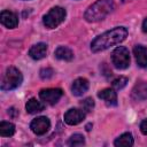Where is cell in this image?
I'll return each instance as SVG.
<instances>
[{"label": "cell", "mask_w": 147, "mask_h": 147, "mask_svg": "<svg viewBox=\"0 0 147 147\" xmlns=\"http://www.w3.org/2000/svg\"><path fill=\"white\" fill-rule=\"evenodd\" d=\"M23 82V76L21 71L15 68V67H9L7 68L2 82H1V90L2 91H11L17 88Z\"/></svg>", "instance_id": "cell-3"}, {"label": "cell", "mask_w": 147, "mask_h": 147, "mask_svg": "<svg viewBox=\"0 0 147 147\" xmlns=\"http://www.w3.org/2000/svg\"><path fill=\"white\" fill-rule=\"evenodd\" d=\"M140 131L142 134H147V118L140 123Z\"/></svg>", "instance_id": "cell-23"}, {"label": "cell", "mask_w": 147, "mask_h": 147, "mask_svg": "<svg viewBox=\"0 0 147 147\" xmlns=\"http://www.w3.org/2000/svg\"><path fill=\"white\" fill-rule=\"evenodd\" d=\"M67 16V11L64 8L60 7V6H56V7H53L42 18V22H44V25L48 29H55L57 28L65 18Z\"/></svg>", "instance_id": "cell-4"}, {"label": "cell", "mask_w": 147, "mask_h": 147, "mask_svg": "<svg viewBox=\"0 0 147 147\" xmlns=\"http://www.w3.org/2000/svg\"><path fill=\"white\" fill-rule=\"evenodd\" d=\"M131 96L136 101H142L147 99V82H139L134 85L131 92Z\"/></svg>", "instance_id": "cell-13"}, {"label": "cell", "mask_w": 147, "mask_h": 147, "mask_svg": "<svg viewBox=\"0 0 147 147\" xmlns=\"http://www.w3.org/2000/svg\"><path fill=\"white\" fill-rule=\"evenodd\" d=\"M91 126H92V124H87V125H86V130H87V131H90V130H91V129H90Z\"/></svg>", "instance_id": "cell-25"}, {"label": "cell", "mask_w": 147, "mask_h": 147, "mask_svg": "<svg viewBox=\"0 0 147 147\" xmlns=\"http://www.w3.org/2000/svg\"><path fill=\"white\" fill-rule=\"evenodd\" d=\"M88 86H90L88 80L86 78L79 77V78H77V79L74 80V83L71 85V92H72L74 95L80 96V95H83L88 90Z\"/></svg>", "instance_id": "cell-11"}, {"label": "cell", "mask_w": 147, "mask_h": 147, "mask_svg": "<svg viewBox=\"0 0 147 147\" xmlns=\"http://www.w3.org/2000/svg\"><path fill=\"white\" fill-rule=\"evenodd\" d=\"M54 55L56 59L62 61H71L74 59V52L67 46H59L55 49Z\"/></svg>", "instance_id": "cell-15"}, {"label": "cell", "mask_w": 147, "mask_h": 147, "mask_svg": "<svg viewBox=\"0 0 147 147\" xmlns=\"http://www.w3.org/2000/svg\"><path fill=\"white\" fill-rule=\"evenodd\" d=\"M98 98L103 100L105 103L109 107L117 106V94L114 88H105L98 93Z\"/></svg>", "instance_id": "cell-9"}, {"label": "cell", "mask_w": 147, "mask_h": 147, "mask_svg": "<svg viewBox=\"0 0 147 147\" xmlns=\"http://www.w3.org/2000/svg\"><path fill=\"white\" fill-rule=\"evenodd\" d=\"M134 142L133 140V137L130 132H125L123 134H121L115 141H114V145L115 146H124V147H129V146H132Z\"/></svg>", "instance_id": "cell-17"}, {"label": "cell", "mask_w": 147, "mask_h": 147, "mask_svg": "<svg viewBox=\"0 0 147 147\" xmlns=\"http://www.w3.org/2000/svg\"><path fill=\"white\" fill-rule=\"evenodd\" d=\"M127 37V30L124 26H116L105 33L98 36L91 42V51L93 53H98L105 49H108L111 46H115Z\"/></svg>", "instance_id": "cell-1"}, {"label": "cell", "mask_w": 147, "mask_h": 147, "mask_svg": "<svg viewBox=\"0 0 147 147\" xmlns=\"http://www.w3.org/2000/svg\"><path fill=\"white\" fill-rule=\"evenodd\" d=\"M111 62L116 69L124 70L130 65V53L124 46L116 47L111 53Z\"/></svg>", "instance_id": "cell-5"}, {"label": "cell", "mask_w": 147, "mask_h": 147, "mask_svg": "<svg viewBox=\"0 0 147 147\" xmlns=\"http://www.w3.org/2000/svg\"><path fill=\"white\" fill-rule=\"evenodd\" d=\"M141 28H142V31L145 32V33H147V17L144 20V22H142V25H141Z\"/></svg>", "instance_id": "cell-24"}, {"label": "cell", "mask_w": 147, "mask_h": 147, "mask_svg": "<svg viewBox=\"0 0 147 147\" xmlns=\"http://www.w3.org/2000/svg\"><path fill=\"white\" fill-rule=\"evenodd\" d=\"M63 95V92L61 88H42L39 92L40 99L48 103V105H55Z\"/></svg>", "instance_id": "cell-7"}, {"label": "cell", "mask_w": 147, "mask_h": 147, "mask_svg": "<svg viewBox=\"0 0 147 147\" xmlns=\"http://www.w3.org/2000/svg\"><path fill=\"white\" fill-rule=\"evenodd\" d=\"M39 75H40V78H41V79L46 80V79H49V78L53 77L54 70H53L52 68H42V69L40 70Z\"/></svg>", "instance_id": "cell-22"}, {"label": "cell", "mask_w": 147, "mask_h": 147, "mask_svg": "<svg viewBox=\"0 0 147 147\" xmlns=\"http://www.w3.org/2000/svg\"><path fill=\"white\" fill-rule=\"evenodd\" d=\"M31 131L37 136H42L51 129V121L46 116H39L32 119L30 123Z\"/></svg>", "instance_id": "cell-6"}, {"label": "cell", "mask_w": 147, "mask_h": 147, "mask_svg": "<svg viewBox=\"0 0 147 147\" xmlns=\"http://www.w3.org/2000/svg\"><path fill=\"white\" fill-rule=\"evenodd\" d=\"M133 54L137 64L140 68H147V47L142 45H136L133 48Z\"/></svg>", "instance_id": "cell-12"}, {"label": "cell", "mask_w": 147, "mask_h": 147, "mask_svg": "<svg viewBox=\"0 0 147 147\" xmlns=\"http://www.w3.org/2000/svg\"><path fill=\"white\" fill-rule=\"evenodd\" d=\"M114 8L113 0H98L94 3H92L85 11L84 18L92 23V22H99L103 20Z\"/></svg>", "instance_id": "cell-2"}, {"label": "cell", "mask_w": 147, "mask_h": 147, "mask_svg": "<svg viewBox=\"0 0 147 147\" xmlns=\"http://www.w3.org/2000/svg\"><path fill=\"white\" fill-rule=\"evenodd\" d=\"M0 21H1L2 25H5L8 29H14L18 24V17L16 16V14H14L13 11H9V10H2L1 11Z\"/></svg>", "instance_id": "cell-10"}, {"label": "cell", "mask_w": 147, "mask_h": 147, "mask_svg": "<svg viewBox=\"0 0 147 147\" xmlns=\"http://www.w3.org/2000/svg\"><path fill=\"white\" fill-rule=\"evenodd\" d=\"M46 54H47V44L45 42H38L29 49V55L33 60H41L46 56Z\"/></svg>", "instance_id": "cell-14"}, {"label": "cell", "mask_w": 147, "mask_h": 147, "mask_svg": "<svg viewBox=\"0 0 147 147\" xmlns=\"http://www.w3.org/2000/svg\"><path fill=\"white\" fill-rule=\"evenodd\" d=\"M67 144H68V146H71V147L83 146V145H85V138L80 133H75V134H72L69 138V140H68Z\"/></svg>", "instance_id": "cell-19"}, {"label": "cell", "mask_w": 147, "mask_h": 147, "mask_svg": "<svg viewBox=\"0 0 147 147\" xmlns=\"http://www.w3.org/2000/svg\"><path fill=\"white\" fill-rule=\"evenodd\" d=\"M80 106L85 113H91L94 108V100L92 98H86L80 102Z\"/></svg>", "instance_id": "cell-20"}, {"label": "cell", "mask_w": 147, "mask_h": 147, "mask_svg": "<svg viewBox=\"0 0 147 147\" xmlns=\"http://www.w3.org/2000/svg\"><path fill=\"white\" fill-rule=\"evenodd\" d=\"M15 133V125L10 122L2 121L0 123V136L1 137H11Z\"/></svg>", "instance_id": "cell-18"}, {"label": "cell", "mask_w": 147, "mask_h": 147, "mask_svg": "<svg viewBox=\"0 0 147 147\" xmlns=\"http://www.w3.org/2000/svg\"><path fill=\"white\" fill-rule=\"evenodd\" d=\"M85 116H86V114L83 109L71 108V109L67 110L63 118H64V122L68 125H77V124H79L80 122H83L85 119Z\"/></svg>", "instance_id": "cell-8"}, {"label": "cell", "mask_w": 147, "mask_h": 147, "mask_svg": "<svg viewBox=\"0 0 147 147\" xmlns=\"http://www.w3.org/2000/svg\"><path fill=\"white\" fill-rule=\"evenodd\" d=\"M45 108L44 103H41L40 101H38L37 99L34 98H31L28 100V102L25 103V110L28 114H37V113H40Z\"/></svg>", "instance_id": "cell-16"}, {"label": "cell", "mask_w": 147, "mask_h": 147, "mask_svg": "<svg viewBox=\"0 0 147 147\" xmlns=\"http://www.w3.org/2000/svg\"><path fill=\"white\" fill-rule=\"evenodd\" d=\"M126 84H127V78L123 76H119L113 80V87L115 90H122L123 87L126 86Z\"/></svg>", "instance_id": "cell-21"}]
</instances>
